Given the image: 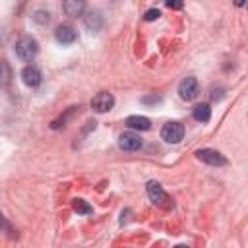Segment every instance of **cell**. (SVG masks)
Segmentation results:
<instances>
[{
	"mask_svg": "<svg viewBox=\"0 0 248 248\" xmlns=\"http://www.w3.org/2000/svg\"><path fill=\"white\" fill-rule=\"evenodd\" d=\"M14 50H16V56H17L19 60H23V62H31V60L37 56V52H39V43H37L35 37H31V35H23V37H19V39L16 41Z\"/></svg>",
	"mask_w": 248,
	"mask_h": 248,
	"instance_id": "obj_1",
	"label": "cell"
},
{
	"mask_svg": "<svg viewBox=\"0 0 248 248\" xmlns=\"http://www.w3.org/2000/svg\"><path fill=\"white\" fill-rule=\"evenodd\" d=\"M145 190H147V198H149L151 203H155V205H159V207H170V205H172V203H170V198L167 196V192L163 190V186H161L159 182L149 180L147 186H145Z\"/></svg>",
	"mask_w": 248,
	"mask_h": 248,
	"instance_id": "obj_2",
	"label": "cell"
},
{
	"mask_svg": "<svg viewBox=\"0 0 248 248\" xmlns=\"http://www.w3.org/2000/svg\"><path fill=\"white\" fill-rule=\"evenodd\" d=\"M184 138V126L176 120H169L163 124L161 128V140H165L167 143H180Z\"/></svg>",
	"mask_w": 248,
	"mask_h": 248,
	"instance_id": "obj_3",
	"label": "cell"
},
{
	"mask_svg": "<svg viewBox=\"0 0 248 248\" xmlns=\"http://www.w3.org/2000/svg\"><path fill=\"white\" fill-rule=\"evenodd\" d=\"M196 157H198L202 163L209 165V167H225V165L229 163L227 157H225L221 151L211 149V147H202V149H198V151H196Z\"/></svg>",
	"mask_w": 248,
	"mask_h": 248,
	"instance_id": "obj_4",
	"label": "cell"
},
{
	"mask_svg": "<svg viewBox=\"0 0 248 248\" xmlns=\"http://www.w3.org/2000/svg\"><path fill=\"white\" fill-rule=\"evenodd\" d=\"M198 93H200V85L194 76H188L178 83V97L182 101H192L198 97Z\"/></svg>",
	"mask_w": 248,
	"mask_h": 248,
	"instance_id": "obj_5",
	"label": "cell"
},
{
	"mask_svg": "<svg viewBox=\"0 0 248 248\" xmlns=\"http://www.w3.org/2000/svg\"><path fill=\"white\" fill-rule=\"evenodd\" d=\"M112 107H114V95L108 93V91H101V93H97L91 99V108L95 112H101L103 114V112H108Z\"/></svg>",
	"mask_w": 248,
	"mask_h": 248,
	"instance_id": "obj_6",
	"label": "cell"
},
{
	"mask_svg": "<svg viewBox=\"0 0 248 248\" xmlns=\"http://www.w3.org/2000/svg\"><path fill=\"white\" fill-rule=\"evenodd\" d=\"M141 145H143V140L136 132H122L118 136V147L122 151H138L141 149Z\"/></svg>",
	"mask_w": 248,
	"mask_h": 248,
	"instance_id": "obj_7",
	"label": "cell"
},
{
	"mask_svg": "<svg viewBox=\"0 0 248 248\" xmlns=\"http://www.w3.org/2000/svg\"><path fill=\"white\" fill-rule=\"evenodd\" d=\"M54 39H56L60 45H72V43H76V39H78V31H76V27L70 25V23H60V25L54 29Z\"/></svg>",
	"mask_w": 248,
	"mask_h": 248,
	"instance_id": "obj_8",
	"label": "cell"
},
{
	"mask_svg": "<svg viewBox=\"0 0 248 248\" xmlns=\"http://www.w3.org/2000/svg\"><path fill=\"white\" fill-rule=\"evenodd\" d=\"M21 81H23L27 87L35 89V87L41 85V81H43V74H41V70H39L37 66L27 64V66L21 70Z\"/></svg>",
	"mask_w": 248,
	"mask_h": 248,
	"instance_id": "obj_9",
	"label": "cell"
},
{
	"mask_svg": "<svg viewBox=\"0 0 248 248\" xmlns=\"http://www.w3.org/2000/svg\"><path fill=\"white\" fill-rule=\"evenodd\" d=\"M85 6H87V0H64L62 2V8H64L66 16H70V17L83 16L85 14Z\"/></svg>",
	"mask_w": 248,
	"mask_h": 248,
	"instance_id": "obj_10",
	"label": "cell"
},
{
	"mask_svg": "<svg viewBox=\"0 0 248 248\" xmlns=\"http://www.w3.org/2000/svg\"><path fill=\"white\" fill-rule=\"evenodd\" d=\"M126 126L130 130H140V132H145L151 128V120L147 116H140V114H132L126 118Z\"/></svg>",
	"mask_w": 248,
	"mask_h": 248,
	"instance_id": "obj_11",
	"label": "cell"
},
{
	"mask_svg": "<svg viewBox=\"0 0 248 248\" xmlns=\"http://www.w3.org/2000/svg\"><path fill=\"white\" fill-rule=\"evenodd\" d=\"M83 23H85V27H87L89 31H99V29L103 27V16H101V12H99V10L87 12V14L83 16Z\"/></svg>",
	"mask_w": 248,
	"mask_h": 248,
	"instance_id": "obj_12",
	"label": "cell"
},
{
	"mask_svg": "<svg viewBox=\"0 0 248 248\" xmlns=\"http://www.w3.org/2000/svg\"><path fill=\"white\" fill-rule=\"evenodd\" d=\"M192 116H194L196 122H202V124L209 122L211 120V107H209V103H198L192 108Z\"/></svg>",
	"mask_w": 248,
	"mask_h": 248,
	"instance_id": "obj_13",
	"label": "cell"
},
{
	"mask_svg": "<svg viewBox=\"0 0 248 248\" xmlns=\"http://www.w3.org/2000/svg\"><path fill=\"white\" fill-rule=\"evenodd\" d=\"M12 79H14V72H12V66L8 60H0V87L2 89H8L12 85Z\"/></svg>",
	"mask_w": 248,
	"mask_h": 248,
	"instance_id": "obj_14",
	"label": "cell"
},
{
	"mask_svg": "<svg viewBox=\"0 0 248 248\" xmlns=\"http://www.w3.org/2000/svg\"><path fill=\"white\" fill-rule=\"evenodd\" d=\"M0 232H4V234L10 236V238H17V231H16L14 225L4 217L2 211H0Z\"/></svg>",
	"mask_w": 248,
	"mask_h": 248,
	"instance_id": "obj_15",
	"label": "cell"
},
{
	"mask_svg": "<svg viewBox=\"0 0 248 248\" xmlns=\"http://www.w3.org/2000/svg\"><path fill=\"white\" fill-rule=\"evenodd\" d=\"M72 207H74V211H76V213H79V215H89V213H93V207H91L85 200H81V198L74 200Z\"/></svg>",
	"mask_w": 248,
	"mask_h": 248,
	"instance_id": "obj_16",
	"label": "cell"
},
{
	"mask_svg": "<svg viewBox=\"0 0 248 248\" xmlns=\"http://www.w3.org/2000/svg\"><path fill=\"white\" fill-rule=\"evenodd\" d=\"M31 19H33L37 25L45 27V25H48V21H50V14H48L46 10H35L33 16H31Z\"/></svg>",
	"mask_w": 248,
	"mask_h": 248,
	"instance_id": "obj_17",
	"label": "cell"
},
{
	"mask_svg": "<svg viewBox=\"0 0 248 248\" xmlns=\"http://www.w3.org/2000/svg\"><path fill=\"white\" fill-rule=\"evenodd\" d=\"M223 95H225V87H223V85H213V87L209 89V97H211V101H221Z\"/></svg>",
	"mask_w": 248,
	"mask_h": 248,
	"instance_id": "obj_18",
	"label": "cell"
},
{
	"mask_svg": "<svg viewBox=\"0 0 248 248\" xmlns=\"http://www.w3.org/2000/svg\"><path fill=\"white\" fill-rule=\"evenodd\" d=\"M159 17H161V12H159L157 8L147 10V12H145V16H143V19H145V21H155V19H159Z\"/></svg>",
	"mask_w": 248,
	"mask_h": 248,
	"instance_id": "obj_19",
	"label": "cell"
},
{
	"mask_svg": "<svg viewBox=\"0 0 248 248\" xmlns=\"http://www.w3.org/2000/svg\"><path fill=\"white\" fill-rule=\"evenodd\" d=\"M161 99H163L161 95H155V93H153V95L141 97V103H143V105H155V103H161Z\"/></svg>",
	"mask_w": 248,
	"mask_h": 248,
	"instance_id": "obj_20",
	"label": "cell"
},
{
	"mask_svg": "<svg viewBox=\"0 0 248 248\" xmlns=\"http://www.w3.org/2000/svg\"><path fill=\"white\" fill-rule=\"evenodd\" d=\"M165 2H167V6H169L170 10H180V8L184 6L182 0H165Z\"/></svg>",
	"mask_w": 248,
	"mask_h": 248,
	"instance_id": "obj_21",
	"label": "cell"
},
{
	"mask_svg": "<svg viewBox=\"0 0 248 248\" xmlns=\"http://www.w3.org/2000/svg\"><path fill=\"white\" fill-rule=\"evenodd\" d=\"M232 2H234V6H238V8L244 6V0H232Z\"/></svg>",
	"mask_w": 248,
	"mask_h": 248,
	"instance_id": "obj_22",
	"label": "cell"
}]
</instances>
